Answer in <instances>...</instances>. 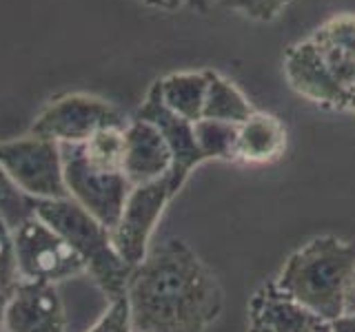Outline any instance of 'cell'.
Returning <instances> with one entry per match:
<instances>
[{
	"instance_id": "obj_3",
	"label": "cell",
	"mask_w": 355,
	"mask_h": 332,
	"mask_svg": "<svg viewBox=\"0 0 355 332\" xmlns=\"http://www.w3.org/2000/svg\"><path fill=\"white\" fill-rule=\"evenodd\" d=\"M33 215H38L44 224L69 243V248L85 264L87 275H92V279L109 297V302L127 295L131 266L120 259L107 226L78 206L71 197L36 199Z\"/></svg>"
},
{
	"instance_id": "obj_27",
	"label": "cell",
	"mask_w": 355,
	"mask_h": 332,
	"mask_svg": "<svg viewBox=\"0 0 355 332\" xmlns=\"http://www.w3.org/2000/svg\"><path fill=\"white\" fill-rule=\"evenodd\" d=\"M347 313L349 315H355V279H353L351 293H349V299H347Z\"/></svg>"
},
{
	"instance_id": "obj_5",
	"label": "cell",
	"mask_w": 355,
	"mask_h": 332,
	"mask_svg": "<svg viewBox=\"0 0 355 332\" xmlns=\"http://www.w3.org/2000/svg\"><path fill=\"white\" fill-rule=\"evenodd\" d=\"M127 118L103 98L71 93L53 100L33 120L31 133L55 144H85L103 129H125Z\"/></svg>"
},
{
	"instance_id": "obj_21",
	"label": "cell",
	"mask_w": 355,
	"mask_h": 332,
	"mask_svg": "<svg viewBox=\"0 0 355 332\" xmlns=\"http://www.w3.org/2000/svg\"><path fill=\"white\" fill-rule=\"evenodd\" d=\"M20 282L14 259V237L11 228L0 219V332H5V308Z\"/></svg>"
},
{
	"instance_id": "obj_17",
	"label": "cell",
	"mask_w": 355,
	"mask_h": 332,
	"mask_svg": "<svg viewBox=\"0 0 355 332\" xmlns=\"http://www.w3.org/2000/svg\"><path fill=\"white\" fill-rule=\"evenodd\" d=\"M255 113L251 102L242 95L240 89L227 77H222L214 71H209V89L202 109L205 120L229 122V124H242Z\"/></svg>"
},
{
	"instance_id": "obj_15",
	"label": "cell",
	"mask_w": 355,
	"mask_h": 332,
	"mask_svg": "<svg viewBox=\"0 0 355 332\" xmlns=\"http://www.w3.org/2000/svg\"><path fill=\"white\" fill-rule=\"evenodd\" d=\"M286 147L284 124L275 116L255 113L238 127L236 160L249 164H266L277 160Z\"/></svg>"
},
{
	"instance_id": "obj_6",
	"label": "cell",
	"mask_w": 355,
	"mask_h": 332,
	"mask_svg": "<svg viewBox=\"0 0 355 332\" xmlns=\"http://www.w3.org/2000/svg\"><path fill=\"white\" fill-rule=\"evenodd\" d=\"M0 166L31 199L69 197L60 144L36 136L0 142Z\"/></svg>"
},
{
	"instance_id": "obj_8",
	"label": "cell",
	"mask_w": 355,
	"mask_h": 332,
	"mask_svg": "<svg viewBox=\"0 0 355 332\" xmlns=\"http://www.w3.org/2000/svg\"><path fill=\"white\" fill-rule=\"evenodd\" d=\"M173 199L169 177H160L147 184H138L131 188V193L125 202V208L116 221V226L111 228V241L114 248L120 255V259L131 268L147 257L149 241L155 230V224Z\"/></svg>"
},
{
	"instance_id": "obj_26",
	"label": "cell",
	"mask_w": 355,
	"mask_h": 332,
	"mask_svg": "<svg viewBox=\"0 0 355 332\" xmlns=\"http://www.w3.org/2000/svg\"><path fill=\"white\" fill-rule=\"evenodd\" d=\"M347 98H349L347 109H349V111H355V77H353V82H351L349 89H347Z\"/></svg>"
},
{
	"instance_id": "obj_23",
	"label": "cell",
	"mask_w": 355,
	"mask_h": 332,
	"mask_svg": "<svg viewBox=\"0 0 355 332\" xmlns=\"http://www.w3.org/2000/svg\"><path fill=\"white\" fill-rule=\"evenodd\" d=\"M87 332H133L127 295L120 297V299H114V302H109L107 310L100 315V319Z\"/></svg>"
},
{
	"instance_id": "obj_7",
	"label": "cell",
	"mask_w": 355,
	"mask_h": 332,
	"mask_svg": "<svg viewBox=\"0 0 355 332\" xmlns=\"http://www.w3.org/2000/svg\"><path fill=\"white\" fill-rule=\"evenodd\" d=\"M60 151L67 193L78 206L111 230L133 188L125 173H105L89 166L80 144H60Z\"/></svg>"
},
{
	"instance_id": "obj_25",
	"label": "cell",
	"mask_w": 355,
	"mask_h": 332,
	"mask_svg": "<svg viewBox=\"0 0 355 332\" xmlns=\"http://www.w3.org/2000/svg\"><path fill=\"white\" fill-rule=\"evenodd\" d=\"M149 3L158 5V7H164V9H178L180 5H184L187 0H149Z\"/></svg>"
},
{
	"instance_id": "obj_13",
	"label": "cell",
	"mask_w": 355,
	"mask_h": 332,
	"mask_svg": "<svg viewBox=\"0 0 355 332\" xmlns=\"http://www.w3.org/2000/svg\"><path fill=\"white\" fill-rule=\"evenodd\" d=\"M318 315L277 288L262 286L249 304V332H315L324 326Z\"/></svg>"
},
{
	"instance_id": "obj_20",
	"label": "cell",
	"mask_w": 355,
	"mask_h": 332,
	"mask_svg": "<svg viewBox=\"0 0 355 332\" xmlns=\"http://www.w3.org/2000/svg\"><path fill=\"white\" fill-rule=\"evenodd\" d=\"M33 208H36V199L22 193L0 166V219L14 230L33 215Z\"/></svg>"
},
{
	"instance_id": "obj_24",
	"label": "cell",
	"mask_w": 355,
	"mask_h": 332,
	"mask_svg": "<svg viewBox=\"0 0 355 332\" xmlns=\"http://www.w3.org/2000/svg\"><path fill=\"white\" fill-rule=\"evenodd\" d=\"M331 332H355V315H342L329 324Z\"/></svg>"
},
{
	"instance_id": "obj_2",
	"label": "cell",
	"mask_w": 355,
	"mask_h": 332,
	"mask_svg": "<svg viewBox=\"0 0 355 332\" xmlns=\"http://www.w3.org/2000/svg\"><path fill=\"white\" fill-rule=\"evenodd\" d=\"M355 279V243L338 237H315L295 250L277 275V288L322 321L347 315V299Z\"/></svg>"
},
{
	"instance_id": "obj_28",
	"label": "cell",
	"mask_w": 355,
	"mask_h": 332,
	"mask_svg": "<svg viewBox=\"0 0 355 332\" xmlns=\"http://www.w3.org/2000/svg\"><path fill=\"white\" fill-rule=\"evenodd\" d=\"M315 332H331V328H329V324H324L320 330H315Z\"/></svg>"
},
{
	"instance_id": "obj_16",
	"label": "cell",
	"mask_w": 355,
	"mask_h": 332,
	"mask_svg": "<svg viewBox=\"0 0 355 332\" xmlns=\"http://www.w3.org/2000/svg\"><path fill=\"white\" fill-rule=\"evenodd\" d=\"M160 98L164 107L173 111L187 122L202 120V109L209 89V71H189V73H171L158 80Z\"/></svg>"
},
{
	"instance_id": "obj_10",
	"label": "cell",
	"mask_w": 355,
	"mask_h": 332,
	"mask_svg": "<svg viewBox=\"0 0 355 332\" xmlns=\"http://www.w3.org/2000/svg\"><path fill=\"white\" fill-rule=\"evenodd\" d=\"M5 332H69L55 284L18 282L5 308Z\"/></svg>"
},
{
	"instance_id": "obj_12",
	"label": "cell",
	"mask_w": 355,
	"mask_h": 332,
	"mask_svg": "<svg viewBox=\"0 0 355 332\" xmlns=\"http://www.w3.org/2000/svg\"><path fill=\"white\" fill-rule=\"evenodd\" d=\"M171 169V151L151 122L131 118L125 127L122 173L131 186L160 180Z\"/></svg>"
},
{
	"instance_id": "obj_4",
	"label": "cell",
	"mask_w": 355,
	"mask_h": 332,
	"mask_svg": "<svg viewBox=\"0 0 355 332\" xmlns=\"http://www.w3.org/2000/svg\"><path fill=\"white\" fill-rule=\"evenodd\" d=\"M11 237L20 282L58 284L87 273L85 264L69 248V243L38 215H31L11 230Z\"/></svg>"
},
{
	"instance_id": "obj_19",
	"label": "cell",
	"mask_w": 355,
	"mask_h": 332,
	"mask_svg": "<svg viewBox=\"0 0 355 332\" xmlns=\"http://www.w3.org/2000/svg\"><path fill=\"white\" fill-rule=\"evenodd\" d=\"M80 147L89 166L105 173H122L125 129H103L85 144H80Z\"/></svg>"
},
{
	"instance_id": "obj_18",
	"label": "cell",
	"mask_w": 355,
	"mask_h": 332,
	"mask_svg": "<svg viewBox=\"0 0 355 332\" xmlns=\"http://www.w3.org/2000/svg\"><path fill=\"white\" fill-rule=\"evenodd\" d=\"M193 136L200 153L207 160H236L238 147V124L218 120L193 122Z\"/></svg>"
},
{
	"instance_id": "obj_14",
	"label": "cell",
	"mask_w": 355,
	"mask_h": 332,
	"mask_svg": "<svg viewBox=\"0 0 355 332\" xmlns=\"http://www.w3.org/2000/svg\"><path fill=\"white\" fill-rule=\"evenodd\" d=\"M322 60L347 91L355 77V16L340 14L329 18L311 36Z\"/></svg>"
},
{
	"instance_id": "obj_9",
	"label": "cell",
	"mask_w": 355,
	"mask_h": 332,
	"mask_svg": "<svg viewBox=\"0 0 355 332\" xmlns=\"http://www.w3.org/2000/svg\"><path fill=\"white\" fill-rule=\"evenodd\" d=\"M133 118L151 122V124L162 133L166 147H169V151H171V169H169V173H166V177H169L171 193L175 197L178 191L184 186L189 173H191L198 164L205 162L202 153H200L198 144H196L193 124L182 120L180 116H175L173 111H169L164 107L162 98H160L158 80L151 84L147 100H144L142 107L136 111V116Z\"/></svg>"
},
{
	"instance_id": "obj_11",
	"label": "cell",
	"mask_w": 355,
	"mask_h": 332,
	"mask_svg": "<svg viewBox=\"0 0 355 332\" xmlns=\"http://www.w3.org/2000/svg\"><path fill=\"white\" fill-rule=\"evenodd\" d=\"M284 75L288 84L295 91L315 102L320 107L329 109H347L349 98L342 84L336 80V75L322 60V55L313 40H302L293 44L284 55Z\"/></svg>"
},
{
	"instance_id": "obj_1",
	"label": "cell",
	"mask_w": 355,
	"mask_h": 332,
	"mask_svg": "<svg viewBox=\"0 0 355 332\" xmlns=\"http://www.w3.org/2000/svg\"><path fill=\"white\" fill-rule=\"evenodd\" d=\"M133 332H205L222 313V288L182 239L149 248L127 279Z\"/></svg>"
},
{
	"instance_id": "obj_22",
	"label": "cell",
	"mask_w": 355,
	"mask_h": 332,
	"mask_svg": "<svg viewBox=\"0 0 355 332\" xmlns=\"http://www.w3.org/2000/svg\"><path fill=\"white\" fill-rule=\"evenodd\" d=\"M227 7L240 11L242 16L260 22H271L293 3V0H225Z\"/></svg>"
}]
</instances>
